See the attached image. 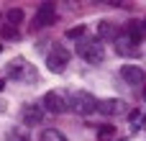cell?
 Here are the masks:
<instances>
[{
	"label": "cell",
	"instance_id": "d6986e66",
	"mask_svg": "<svg viewBox=\"0 0 146 141\" xmlns=\"http://www.w3.org/2000/svg\"><path fill=\"white\" fill-rule=\"evenodd\" d=\"M144 128H146V116H144Z\"/></svg>",
	"mask_w": 146,
	"mask_h": 141
},
{
	"label": "cell",
	"instance_id": "e0dca14e",
	"mask_svg": "<svg viewBox=\"0 0 146 141\" xmlns=\"http://www.w3.org/2000/svg\"><path fill=\"white\" fill-rule=\"evenodd\" d=\"M3 36H5V39H18V31H15L13 26H5V28H3Z\"/></svg>",
	"mask_w": 146,
	"mask_h": 141
},
{
	"label": "cell",
	"instance_id": "2e32d148",
	"mask_svg": "<svg viewBox=\"0 0 146 141\" xmlns=\"http://www.w3.org/2000/svg\"><path fill=\"white\" fill-rule=\"evenodd\" d=\"M115 136V128L113 126H100V131H98V139L100 141H110Z\"/></svg>",
	"mask_w": 146,
	"mask_h": 141
},
{
	"label": "cell",
	"instance_id": "4fadbf2b",
	"mask_svg": "<svg viewBox=\"0 0 146 141\" xmlns=\"http://www.w3.org/2000/svg\"><path fill=\"white\" fill-rule=\"evenodd\" d=\"M38 141H67L56 128H46V131H41V136H38Z\"/></svg>",
	"mask_w": 146,
	"mask_h": 141
},
{
	"label": "cell",
	"instance_id": "52a82bcc",
	"mask_svg": "<svg viewBox=\"0 0 146 141\" xmlns=\"http://www.w3.org/2000/svg\"><path fill=\"white\" fill-rule=\"evenodd\" d=\"M98 113L103 116H121V113H128L126 103L121 98H108V100H98Z\"/></svg>",
	"mask_w": 146,
	"mask_h": 141
},
{
	"label": "cell",
	"instance_id": "7a4b0ae2",
	"mask_svg": "<svg viewBox=\"0 0 146 141\" xmlns=\"http://www.w3.org/2000/svg\"><path fill=\"white\" fill-rule=\"evenodd\" d=\"M77 54L87 62V64H100L105 59V49H103V41L98 36L92 39H80L77 41Z\"/></svg>",
	"mask_w": 146,
	"mask_h": 141
},
{
	"label": "cell",
	"instance_id": "9c48e42d",
	"mask_svg": "<svg viewBox=\"0 0 146 141\" xmlns=\"http://www.w3.org/2000/svg\"><path fill=\"white\" fill-rule=\"evenodd\" d=\"M136 44H139V41L131 39V36H118V39H115V51H118L121 57H139L141 51H139Z\"/></svg>",
	"mask_w": 146,
	"mask_h": 141
},
{
	"label": "cell",
	"instance_id": "8992f818",
	"mask_svg": "<svg viewBox=\"0 0 146 141\" xmlns=\"http://www.w3.org/2000/svg\"><path fill=\"white\" fill-rule=\"evenodd\" d=\"M44 110H49V113H67L69 110V105H67V98L62 95V92H56V90H49L46 95H44Z\"/></svg>",
	"mask_w": 146,
	"mask_h": 141
},
{
	"label": "cell",
	"instance_id": "30bf717a",
	"mask_svg": "<svg viewBox=\"0 0 146 141\" xmlns=\"http://www.w3.org/2000/svg\"><path fill=\"white\" fill-rule=\"evenodd\" d=\"M121 77H123L128 85H144L146 82V72L139 69V67H133V64H123V67H121Z\"/></svg>",
	"mask_w": 146,
	"mask_h": 141
},
{
	"label": "cell",
	"instance_id": "ac0fdd59",
	"mask_svg": "<svg viewBox=\"0 0 146 141\" xmlns=\"http://www.w3.org/2000/svg\"><path fill=\"white\" fill-rule=\"evenodd\" d=\"M3 90H5V80H0V92H3Z\"/></svg>",
	"mask_w": 146,
	"mask_h": 141
},
{
	"label": "cell",
	"instance_id": "9a60e30c",
	"mask_svg": "<svg viewBox=\"0 0 146 141\" xmlns=\"http://www.w3.org/2000/svg\"><path fill=\"white\" fill-rule=\"evenodd\" d=\"M85 33H87V26L80 23V26H74V28L67 31V39H77V41H80V39H85Z\"/></svg>",
	"mask_w": 146,
	"mask_h": 141
},
{
	"label": "cell",
	"instance_id": "6da1fadb",
	"mask_svg": "<svg viewBox=\"0 0 146 141\" xmlns=\"http://www.w3.org/2000/svg\"><path fill=\"white\" fill-rule=\"evenodd\" d=\"M8 80H13V82H31V85H36L38 82V72H36V67L33 64H28L26 59H21V57H15L10 64H8Z\"/></svg>",
	"mask_w": 146,
	"mask_h": 141
},
{
	"label": "cell",
	"instance_id": "3957f363",
	"mask_svg": "<svg viewBox=\"0 0 146 141\" xmlns=\"http://www.w3.org/2000/svg\"><path fill=\"white\" fill-rule=\"evenodd\" d=\"M67 105L69 110L80 113V116H90V113H98V98L90 95L87 90H77L67 98Z\"/></svg>",
	"mask_w": 146,
	"mask_h": 141
},
{
	"label": "cell",
	"instance_id": "5b68a950",
	"mask_svg": "<svg viewBox=\"0 0 146 141\" xmlns=\"http://www.w3.org/2000/svg\"><path fill=\"white\" fill-rule=\"evenodd\" d=\"M44 116H46L44 105H36V103H28V105H23V110H21V121H23V128H31V126H41V123H44Z\"/></svg>",
	"mask_w": 146,
	"mask_h": 141
},
{
	"label": "cell",
	"instance_id": "277c9868",
	"mask_svg": "<svg viewBox=\"0 0 146 141\" xmlns=\"http://www.w3.org/2000/svg\"><path fill=\"white\" fill-rule=\"evenodd\" d=\"M67 64H69V49H67L64 44H54V46L49 49V54H46V67H49V72L59 74V72H64Z\"/></svg>",
	"mask_w": 146,
	"mask_h": 141
},
{
	"label": "cell",
	"instance_id": "8fae6325",
	"mask_svg": "<svg viewBox=\"0 0 146 141\" xmlns=\"http://www.w3.org/2000/svg\"><path fill=\"white\" fill-rule=\"evenodd\" d=\"M8 139H10V141H28V139H31V134H28V128L15 126V128L8 131Z\"/></svg>",
	"mask_w": 146,
	"mask_h": 141
},
{
	"label": "cell",
	"instance_id": "ba28073f",
	"mask_svg": "<svg viewBox=\"0 0 146 141\" xmlns=\"http://www.w3.org/2000/svg\"><path fill=\"white\" fill-rule=\"evenodd\" d=\"M54 10H56L54 3H41L36 15H33V28H44L46 23H51L54 21Z\"/></svg>",
	"mask_w": 146,
	"mask_h": 141
},
{
	"label": "cell",
	"instance_id": "7c38bea8",
	"mask_svg": "<svg viewBox=\"0 0 146 141\" xmlns=\"http://www.w3.org/2000/svg\"><path fill=\"white\" fill-rule=\"evenodd\" d=\"M110 36H115V28H113V23H108V21H100V23H98V39H110Z\"/></svg>",
	"mask_w": 146,
	"mask_h": 141
},
{
	"label": "cell",
	"instance_id": "ffe728a7",
	"mask_svg": "<svg viewBox=\"0 0 146 141\" xmlns=\"http://www.w3.org/2000/svg\"><path fill=\"white\" fill-rule=\"evenodd\" d=\"M144 100H146V90H144Z\"/></svg>",
	"mask_w": 146,
	"mask_h": 141
},
{
	"label": "cell",
	"instance_id": "5bb4252c",
	"mask_svg": "<svg viewBox=\"0 0 146 141\" xmlns=\"http://www.w3.org/2000/svg\"><path fill=\"white\" fill-rule=\"evenodd\" d=\"M21 21H23V10H21V8H10V10H8V26L15 28Z\"/></svg>",
	"mask_w": 146,
	"mask_h": 141
},
{
	"label": "cell",
	"instance_id": "44dd1931",
	"mask_svg": "<svg viewBox=\"0 0 146 141\" xmlns=\"http://www.w3.org/2000/svg\"><path fill=\"white\" fill-rule=\"evenodd\" d=\"M0 51H3V44H0Z\"/></svg>",
	"mask_w": 146,
	"mask_h": 141
}]
</instances>
